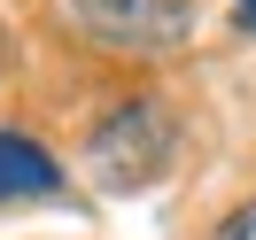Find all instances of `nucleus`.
I'll return each mask as SVG.
<instances>
[{"instance_id": "obj_4", "label": "nucleus", "mask_w": 256, "mask_h": 240, "mask_svg": "<svg viewBox=\"0 0 256 240\" xmlns=\"http://www.w3.org/2000/svg\"><path fill=\"white\" fill-rule=\"evenodd\" d=\"M210 240H256V202L225 209V217H218V233H210Z\"/></svg>"}, {"instance_id": "obj_3", "label": "nucleus", "mask_w": 256, "mask_h": 240, "mask_svg": "<svg viewBox=\"0 0 256 240\" xmlns=\"http://www.w3.org/2000/svg\"><path fill=\"white\" fill-rule=\"evenodd\" d=\"M62 186V163L47 155L24 132H0V202H24V194H54Z\"/></svg>"}, {"instance_id": "obj_5", "label": "nucleus", "mask_w": 256, "mask_h": 240, "mask_svg": "<svg viewBox=\"0 0 256 240\" xmlns=\"http://www.w3.org/2000/svg\"><path fill=\"white\" fill-rule=\"evenodd\" d=\"M0 78H8V31H0Z\"/></svg>"}, {"instance_id": "obj_1", "label": "nucleus", "mask_w": 256, "mask_h": 240, "mask_svg": "<svg viewBox=\"0 0 256 240\" xmlns=\"http://www.w3.org/2000/svg\"><path fill=\"white\" fill-rule=\"evenodd\" d=\"M70 16L116 54H171L194 31V0H70Z\"/></svg>"}, {"instance_id": "obj_6", "label": "nucleus", "mask_w": 256, "mask_h": 240, "mask_svg": "<svg viewBox=\"0 0 256 240\" xmlns=\"http://www.w3.org/2000/svg\"><path fill=\"white\" fill-rule=\"evenodd\" d=\"M240 23H256V0H240Z\"/></svg>"}, {"instance_id": "obj_2", "label": "nucleus", "mask_w": 256, "mask_h": 240, "mask_svg": "<svg viewBox=\"0 0 256 240\" xmlns=\"http://www.w3.org/2000/svg\"><path fill=\"white\" fill-rule=\"evenodd\" d=\"M163 155H171V124H163L156 101H124V109L109 116V124L94 132V163L116 178V186H132V178H156Z\"/></svg>"}]
</instances>
